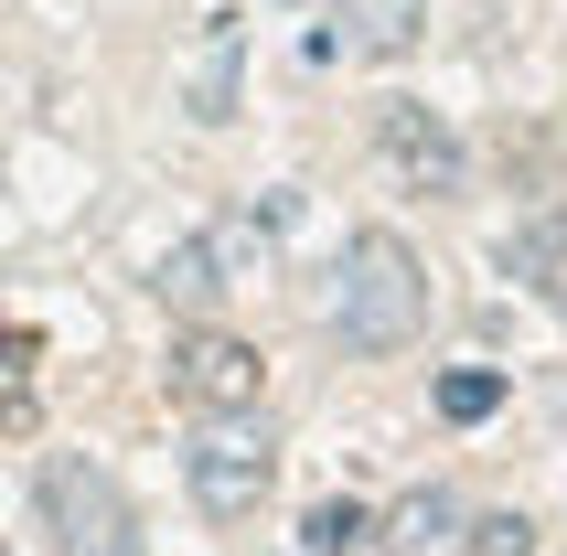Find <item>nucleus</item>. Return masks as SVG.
Wrapping results in <instances>:
<instances>
[{"mask_svg":"<svg viewBox=\"0 0 567 556\" xmlns=\"http://www.w3.org/2000/svg\"><path fill=\"white\" fill-rule=\"evenodd\" d=\"M417 321H429V268H417V247L385 236V225H364L343 247V268H332V332H343L353 353H408Z\"/></svg>","mask_w":567,"mask_h":556,"instance_id":"obj_1","label":"nucleus"},{"mask_svg":"<svg viewBox=\"0 0 567 556\" xmlns=\"http://www.w3.org/2000/svg\"><path fill=\"white\" fill-rule=\"evenodd\" d=\"M32 503H43V535H54L64 556H140V514H128L118 471L107 461H43V482H32Z\"/></svg>","mask_w":567,"mask_h":556,"instance_id":"obj_2","label":"nucleus"},{"mask_svg":"<svg viewBox=\"0 0 567 556\" xmlns=\"http://www.w3.org/2000/svg\"><path fill=\"white\" fill-rule=\"evenodd\" d=\"M183 482H193V514L204 525H247L257 503H268V482H279V450L247 418H204V439L183 450Z\"/></svg>","mask_w":567,"mask_h":556,"instance_id":"obj_3","label":"nucleus"},{"mask_svg":"<svg viewBox=\"0 0 567 556\" xmlns=\"http://www.w3.org/2000/svg\"><path fill=\"white\" fill-rule=\"evenodd\" d=\"M257 385H268L257 342L215 332V321H193V332L172 342V397H183L193 418H257Z\"/></svg>","mask_w":567,"mask_h":556,"instance_id":"obj_4","label":"nucleus"},{"mask_svg":"<svg viewBox=\"0 0 567 556\" xmlns=\"http://www.w3.org/2000/svg\"><path fill=\"white\" fill-rule=\"evenodd\" d=\"M375 128H385V161H396L417 193H461V172H472V161H461V140H450L440 107H408V96H396Z\"/></svg>","mask_w":567,"mask_h":556,"instance_id":"obj_5","label":"nucleus"},{"mask_svg":"<svg viewBox=\"0 0 567 556\" xmlns=\"http://www.w3.org/2000/svg\"><path fill=\"white\" fill-rule=\"evenodd\" d=\"M375 546H385V556H472V514H461L450 482H417V493L375 525Z\"/></svg>","mask_w":567,"mask_h":556,"instance_id":"obj_6","label":"nucleus"},{"mask_svg":"<svg viewBox=\"0 0 567 556\" xmlns=\"http://www.w3.org/2000/svg\"><path fill=\"white\" fill-rule=\"evenodd\" d=\"M332 22H343L353 54L396 64V54H417V22H429V0H332Z\"/></svg>","mask_w":567,"mask_h":556,"instance_id":"obj_7","label":"nucleus"},{"mask_svg":"<svg viewBox=\"0 0 567 556\" xmlns=\"http://www.w3.org/2000/svg\"><path fill=\"white\" fill-rule=\"evenodd\" d=\"M504 268L525 278V289H536V300L557 310V321H567V204H546V215L525 225V236H514V247H504Z\"/></svg>","mask_w":567,"mask_h":556,"instance_id":"obj_8","label":"nucleus"},{"mask_svg":"<svg viewBox=\"0 0 567 556\" xmlns=\"http://www.w3.org/2000/svg\"><path fill=\"white\" fill-rule=\"evenodd\" d=\"M193 119L204 128L236 119V22H225V11L204 22V54H193Z\"/></svg>","mask_w":567,"mask_h":556,"instance_id":"obj_9","label":"nucleus"},{"mask_svg":"<svg viewBox=\"0 0 567 556\" xmlns=\"http://www.w3.org/2000/svg\"><path fill=\"white\" fill-rule=\"evenodd\" d=\"M32 364H43V342H32V332H0V429H11V439L43 429V385H32Z\"/></svg>","mask_w":567,"mask_h":556,"instance_id":"obj_10","label":"nucleus"},{"mask_svg":"<svg viewBox=\"0 0 567 556\" xmlns=\"http://www.w3.org/2000/svg\"><path fill=\"white\" fill-rule=\"evenodd\" d=\"M204 247H215V278L236 289V278H257V268H268V247H279V225H268V215H225L215 236H204Z\"/></svg>","mask_w":567,"mask_h":556,"instance_id":"obj_11","label":"nucleus"},{"mask_svg":"<svg viewBox=\"0 0 567 556\" xmlns=\"http://www.w3.org/2000/svg\"><path fill=\"white\" fill-rule=\"evenodd\" d=\"M151 289H161V300H183V310H204V300L225 289V278H215V247H204V236H183V247L151 268Z\"/></svg>","mask_w":567,"mask_h":556,"instance_id":"obj_12","label":"nucleus"},{"mask_svg":"<svg viewBox=\"0 0 567 556\" xmlns=\"http://www.w3.org/2000/svg\"><path fill=\"white\" fill-rule=\"evenodd\" d=\"M364 535H375V525H364V503H343V493L300 514V546H311V556H353Z\"/></svg>","mask_w":567,"mask_h":556,"instance_id":"obj_13","label":"nucleus"},{"mask_svg":"<svg viewBox=\"0 0 567 556\" xmlns=\"http://www.w3.org/2000/svg\"><path fill=\"white\" fill-rule=\"evenodd\" d=\"M504 406V374H482V364H461V374H440V418H461V429H482Z\"/></svg>","mask_w":567,"mask_h":556,"instance_id":"obj_14","label":"nucleus"},{"mask_svg":"<svg viewBox=\"0 0 567 556\" xmlns=\"http://www.w3.org/2000/svg\"><path fill=\"white\" fill-rule=\"evenodd\" d=\"M472 556H536V514H482Z\"/></svg>","mask_w":567,"mask_h":556,"instance_id":"obj_15","label":"nucleus"},{"mask_svg":"<svg viewBox=\"0 0 567 556\" xmlns=\"http://www.w3.org/2000/svg\"><path fill=\"white\" fill-rule=\"evenodd\" d=\"M0 556H11V546H0Z\"/></svg>","mask_w":567,"mask_h":556,"instance_id":"obj_16","label":"nucleus"}]
</instances>
